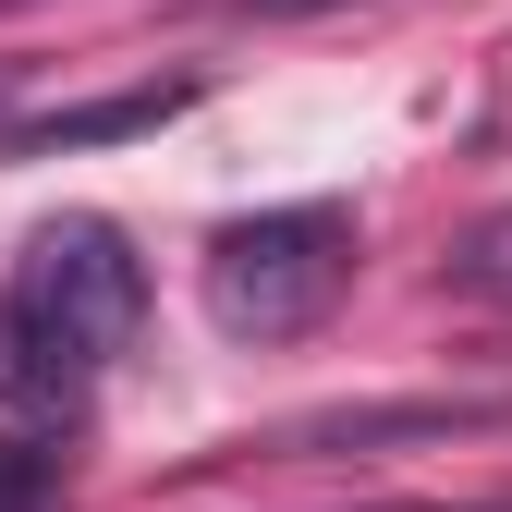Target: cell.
<instances>
[{
  "label": "cell",
  "mask_w": 512,
  "mask_h": 512,
  "mask_svg": "<svg viewBox=\"0 0 512 512\" xmlns=\"http://www.w3.org/2000/svg\"><path fill=\"white\" fill-rule=\"evenodd\" d=\"M208 317L232 342H305L317 317L354 293V208L305 196V208H256L208 232V269H196Z\"/></svg>",
  "instance_id": "7a4b0ae2"
},
{
  "label": "cell",
  "mask_w": 512,
  "mask_h": 512,
  "mask_svg": "<svg viewBox=\"0 0 512 512\" xmlns=\"http://www.w3.org/2000/svg\"><path fill=\"white\" fill-rule=\"evenodd\" d=\"M354 512H512V500H354Z\"/></svg>",
  "instance_id": "52a82bcc"
},
{
  "label": "cell",
  "mask_w": 512,
  "mask_h": 512,
  "mask_svg": "<svg viewBox=\"0 0 512 512\" xmlns=\"http://www.w3.org/2000/svg\"><path fill=\"white\" fill-rule=\"evenodd\" d=\"M196 13H244V25H305V13H354V0H196Z\"/></svg>",
  "instance_id": "8992f818"
},
{
  "label": "cell",
  "mask_w": 512,
  "mask_h": 512,
  "mask_svg": "<svg viewBox=\"0 0 512 512\" xmlns=\"http://www.w3.org/2000/svg\"><path fill=\"white\" fill-rule=\"evenodd\" d=\"M147 317V256L122 220L61 208L0 269V415H74Z\"/></svg>",
  "instance_id": "6da1fadb"
},
{
  "label": "cell",
  "mask_w": 512,
  "mask_h": 512,
  "mask_svg": "<svg viewBox=\"0 0 512 512\" xmlns=\"http://www.w3.org/2000/svg\"><path fill=\"white\" fill-rule=\"evenodd\" d=\"M464 427H512V403H366V415L281 427L269 452H366V439H464Z\"/></svg>",
  "instance_id": "277c9868"
},
{
  "label": "cell",
  "mask_w": 512,
  "mask_h": 512,
  "mask_svg": "<svg viewBox=\"0 0 512 512\" xmlns=\"http://www.w3.org/2000/svg\"><path fill=\"white\" fill-rule=\"evenodd\" d=\"M452 281H464V293H512V220H488V232L452 256Z\"/></svg>",
  "instance_id": "5b68a950"
},
{
  "label": "cell",
  "mask_w": 512,
  "mask_h": 512,
  "mask_svg": "<svg viewBox=\"0 0 512 512\" xmlns=\"http://www.w3.org/2000/svg\"><path fill=\"white\" fill-rule=\"evenodd\" d=\"M171 110H196V74L171 86H122V98H86V110H37L0 135V159H74V147H122V135H159Z\"/></svg>",
  "instance_id": "3957f363"
}]
</instances>
